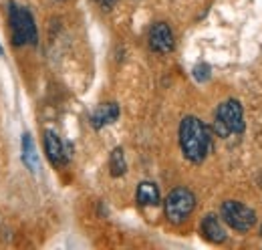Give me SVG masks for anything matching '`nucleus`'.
<instances>
[{
	"label": "nucleus",
	"instance_id": "nucleus-1",
	"mask_svg": "<svg viewBox=\"0 0 262 250\" xmlns=\"http://www.w3.org/2000/svg\"><path fill=\"white\" fill-rule=\"evenodd\" d=\"M210 129L202 123L198 117L188 115L180 123V148L184 152L186 159L192 163H202L206 156L210 154Z\"/></svg>",
	"mask_w": 262,
	"mask_h": 250
},
{
	"label": "nucleus",
	"instance_id": "nucleus-2",
	"mask_svg": "<svg viewBox=\"0 0 262 250\" xmlns=\"http://www.w3.org/2000/svg\"><path fill=\"white\" fill-rule=\"evenodd\" d=\"M214 129L220 137H228L232 133L240 135L244 131V109L240 101L228 99L220 103L216 109V119H214Z\"/></svg>",
	"mask_w": 262,
	"mask_h": 250
},
{
	"label": "nucleus",
	"instance_id": "nucleus-3",
	"mask_svg": "<svg viewBox=\"0 0 262 250\" xmlns=\"http://www.w3.org/2000/svg\"><path fill=\"white\" fill-rule=\"evenodd\" d=\"M8 18L12 29V43L16 47L20 45H36V27H34L33 14L27 8L16 6L14 2L8 4Z\"/></svg>",
	"mask_w": 262,
	"mask_h": 250
},
{
	"label": "nucleus",
	"instance_id": "nucleus-4",
	"mask_svg": "<svg viewBox=\"0 0 262 250\" xmlns=\"http://www.w3.org/2000/svg\"><path fill=\"white\" fill-rule=\"evenodd\" d=\"M165 216L171 224H182L190 218V214L196 208V196L188 187H176L167 194L164 202Z\"/></svg>",
	"mask_w": 262,
	"mask_h": 250
},
{
	"label": "nucleus",
	"instance_id": "nucleus-5",
	"mask_svg": "<svg viewBox=\"0 0 262 250\" xmlns=\"http://www.w3.org/2000/svg\"><path fill=\"white\" fill-rule=\"evenodd\" d=\"M220 212H222L224 222L228 224L230 228H234L236 232H248L256 222V214L248 206H244V204H240L236 200L224 202Z\"/></svg>",
	"mask_w": 262,
	"mask_h": 250
},
{
	"label": "nucleus",
	"instance_id": "nucleus-6",
	"mask_svg": "<svg viewBox=\"0 0 262 250\" xmlns=\"http://www.w3.org/2000/svg\"><path fill=\"white\" fill-rule=\"evenodd\" d=\"M45 152L53 165H65L71 157V148L63 143L61 137L51 129L45 131Z\"/></svg>",
	"mask_w": 262,
	"mask_h": 250
},
{
	"label": "nucleus",
	"instance_id": "nucleus-7",
	"mask_svg": "<svg viewBox=\"0 0 262 250\" xmlns=\"http://www.w3.org/2000/svg\"><path fill=\"white\" fill-rule=\"evenodd\" d=\"M149 47L156 53H169L173 49V32L165 23H156L149 29Z\"/></svg>",
	"mask_w": 262,
	"mask_h": 250
},
{
	"label": "nucleus",
	"instance_id": "nucleus-8",
	"mask_svg": "<svg viewBox=\"0 0 262 250\" xmlns=\"http://www.w3.org/2000/svg\"><path fill=\"white\" fill-rule=\"evenodd\" d=\"M202 234L206 236V240H210L214 244H220L226 240V230L222 226V220L216 214H208L202 220Z\"/></svg>",
	"mask_w": 262,
	"mask_h": 250
},
{
	"label": "nucleus",
	"instance_id": "nucleus-9",
	"mask_svg": "<svg viewBox=\"0 0 262 250\" xmlns=\"http://www.w3.org/2000/svg\"><path fill=\"white\" fill-rule=\"evenodd\" d=\"M117 117H119V105L117 103H103L91 113V125L95 129H101L105 125L117 121Z\"/></svg>",
	"mask_w": 262,
	"mask_h": 250
},
{
	"label": "nucleus",
	"instance_id": "nucleus-10",
	"mask_svg": "<svg viewBox=\"0 0 262 250\" xmlns=\"http://www.w3.org/2000/svg\"><path fill=\"white\" fill-rule=\"evenodd\" d=\"M135 200L139 206H158L160 204V190L154 182H141L135 192Z\"/></svg>",
	"mask_w": 262,
	"mask_h": 250
},
{
	"label": "nucleus",
	"instance_id": "nucleus-11",
	"mask_svg": "<svg viewBox=\"0 0 262 250\" xmlns=\"http://www.w3.org/2000/svg\"><path fill=\"white\" fill-rule=\"evenodd\" d=\"M23 161H25V165H27L33 174L38 170V156H36V152H34V143H33L31 133H25V135H23Z\"/></svg>",
	"mask_w": 262,
	"mask_h": 250
},
{
	"label": "nucleus",
	"instance_id": "nucleus-12",
	"mask_svg": "<svg viewBox=\"0 0 262 250\" xmlns=\"http://www.w3.org/2000/svg\"><path fill=\"white\" fill-rule=\"evenodd\" d=\"M109 172L113 178H121L127 172V161H125V154L121 148H115L109 156Z\"/></svg>",
	"mask_w": 262,
	"mask_h": 250
},
{
	"label": "nucleus",
	"instance_id": "nucleus-13",
	"mask_svg": "<svg viewBox=\"0 0 262 250\" xmlns=\"http://www.w3.org/2000/svg\"><path fill=\"white\" fill-rule=\"evenodd\" d=\"M194 77H196V81H200V83L208 81V79H210V67H208L206 62L196 65V67H194Z\"/></svg>",
	"mask_w": 262,
	"mask_h": 250
},
{
	"label": "nucleus",
	"instance_id": "nucleus-14",
	"mask_svg": "<svg viewBox=\"0 0 262 250\" xmlns=\"http://www.w3.org/2000/svg\"><path fill=\"white\" fill-rule=\"evenodd\" d=\"M99 4H101L105 10H109V8H113V6L117 4V0H99Z\"/></svg>",
	"mask_w": 262,
	"mask_h": 250
},
{
	"label": "nucleus",
	"instance_id": "nucleus-15",
	"mask_svg": "<svg viewBox=\"0 0 262 250\" xmlns=\"http://www.w3.org/2000/svg\"><path fill=\"white\" fill-rule=\"evenodd\" d=\"M0 57H2V47H0Z\"/></svg>",
	"mask_w": 262,
	"mask_h": 250
},
{
	"label": "nucleus",
	"instance_id": "nucleus-16",
	"mask_svg": "<svg viewBox=\"0 0 262 250\" xmlns=\"http://www.w3.org/2000/svg\"><path fill=\"white\" fill-rule=\"evenodd\" d=\"M95 2H99V0H95Z\"/></svg>",
	"mask_w": 262,
	"mask_h": 250
}]
</instances>
